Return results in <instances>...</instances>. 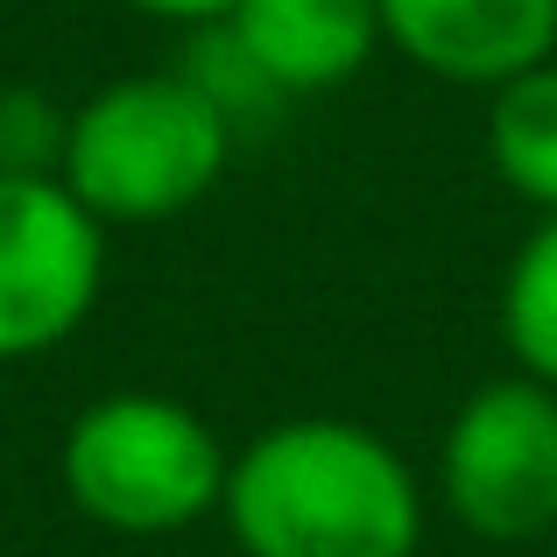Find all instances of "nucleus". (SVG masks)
Instances as JSON below:
<instances>
[{
	"mask_svg": "<svg viewBox=\"0 0 557 557\" xmlns=\"http://www.w3.org/2000/svg\"><path fill=\"white\" fill-rule=\"evenodd\" d=\"M135 14H156V22H177V28H212L233 14V0H121Z\"/></svg>",
	"mask_w": 557,
	"mask_h": 557,
	"instance_id": "nucleus-11",
	"label": "nucleus"
},
{
	"mask_svg": "<svg viewBox=\"0 0 557 557\" xmlns=\"http://www.w3.org/2000/svg\"><path fill=\"white\" fill-rule=\"evenodd\" d=\"M226 107L184 71H135L71 107L57 177L99 226H163L226 177Z\"/></svg>",
	"mask_w": 557,
	"mask_h": 557,
	"instance_id": "nucleus-2",
	"label": "nucleus"
},
{
	"mask_svg": "<svg viewBox=\"0 0 557 557\" xmlns=\"http://www.w3.org/2000/svg\"><path fill=\"white\" fill-rule=\"evenodd\" d=\"M233 50L255 64V78L275 99L339 92L381 50V8L374 0H233L219 22Z\"/></svg>",
	"mask_w": 557,
	"mask_h": 557,
	"instance_id": "nucleus-7",
	"label": "nucleus"
},
{
	"mask_svg": "<svg viewBox=\"0 0 557 557\" xmlns=\"http://www.w3.org/2000/svg\"><path fill=\"white\" fill-rule=\"evenodd\" d=\"M226 445L177 395L121 388L71 417L57 473L85 522L113 536H177L226 502Z\"/></svg>",
	"mask_w": 557,
	"mask_h": 557,
	"instance_id": "nucleus-3",
	"label": "nucleus"
},
{
	"mask_svg": "<svg viewBox=\"0 0 557 557\" xmlns=\"http://www.w3.org/2000/svg\"><path fill=\"white\" fill-rule=\"evenodd\" d=\"M502 339L516 354V374L557 388V212L536 219L502 275Z\"/></svg>",
	"mask_w": 557,
	"mask_h": 557,
	"instance_id": "nucleus-9",
	"label": "nucleus"
},
{
	"mask_svg": "<svg viewBox=\"0 0 557 557\" xmlns=\"http://www.w3.org/2000/svg\"><path fill=\"white\" fill-rule=\"evenodd\" d=\"M240 557H417L423 487L409 459L354 417H289L255 431L219 502Z\"/></svg>",
	"mask_w": 557,
	"mask_h": 557,
	"instance_id": "nucleus-1",
	"label": "nucleus"
},
{
	"mask_svg": "<svg viewBox=\"0 0 557 557\" xmlns=\"http://www.w3.org/2000/svg\"><path fill=\"white\" fill-rule=\"evenodd\" d=\"M487 163L522 205H536L544 219L557 212V57L508 85H494Z\"/></svg>",
	"mask_w": 557,
	"mask_h": 557,
	"instance_id": "nucleus-8",
	"label": "nucleus"
},
{
	"mask_svg": "<svg viewBox=\"0 0 557 557\" xmlns=\"http://www.w3.org/2000/svg\"><path fill=\"white\" fill-rule=\"evenodd\" d=\"M107 283V226L64 177H0V360L57 354Z\"/></svg>",
	"mask_w": 557,
	"mask_h": 557,
	"instance_id": "nucleus-5",
	"label": "nucleus"
},
{
	"mask_svg": "<svg viewBox=\"0 0 557 557\" xmlns=\"http://www.w3.org/2000/svg\"><path fill=\"white\" fill-rule=\"evenodd\" d=\"M437 494L480 544H536L557 530V388L530 374L480 381L445 423Z\"/></svg>",
	"mask_w": 557,
	"mask_h": 557,
	"instance_id": "nucleus-4",
	"label": "nucleus"
},
{
	"mask_svg": "<svg viewBox=\"0 0 557 557\" xmlns=\"http://www.w3.org/2000/svg\"><path fill=\"white\" fill-rule=\"evenodd\" d=\"M381 42L445 85H494L557 57V0H374Z\"/></svg>",
	"mask_w": 557,
	"mask_h": 557,
	"instance_id": "nucleus-6",
	"label": "nucleus"
},
{
	"mask_svg": "<svg viewBox=\"0 0 557 557\" xmlns=\"http://www.w3.org/2000/svg\"><path fill=\"white\" fill-rule=\"evenodd\" d=\"M71 113L36 85H0V177H57Z\"/></svg>",
	"mask_w": 557,
	"mask_h": 557,
	"instance_id": "nucleus-10",
	"label": "nucleus"
}]
</instances>
